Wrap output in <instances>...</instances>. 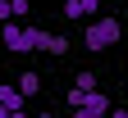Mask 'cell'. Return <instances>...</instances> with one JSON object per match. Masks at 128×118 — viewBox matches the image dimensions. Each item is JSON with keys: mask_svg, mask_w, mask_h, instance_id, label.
Masks as SVG:
<instances>
[{"mask_svg": "<svg viewBox=\"0 0 128 118\" xmlns=\"http://www.w3.org/2000/svg\"><path fill=\"white\" fill-rule=\"evenodd\" d=\"M37 118H55V114H50V109H41V114H37Z\"/></svg>", "mask_w": 128, "mask_h": 118, "instance_id": "obj_13", "label": "cell"}, {"mask_svg": "<svg viewBox=\"0 0 128 118\" xmlns=\"http://www.w3.org/2000/svg\"><path fill=\"white\" fill-rule=\"evenodd\" d=\"M69 105H73V118H110V109H114L101 86H96V91H78L73 86L69 91Z\"/></svg>", "mask_w": 128, "mask_h": 118, "instance_id": "obj_2", "label": "cell"}, {"mask_svg": "<svg viewBox=\"0 0 128 118\" xmlns=\"http://www.w3.org/2000/svg\"><path fill=\"white\" fill-rule=\"evenodd\" d=\"M0 45H5L9 55H28V50H37V45H32V27L18 23V18H5V23H0Z\"/></svg>", "mask_w": 128, "mask_h": 118, "instance_id": "obj_3", "label": "cell"}, {"mask_svg": "<svg viewBox=\"0 0 128 118\" xmlns=\"http://www.w3.org/2000/svg\"><path fill=\"white\" fill-rule=\"evenodd\" d=\"M69 118H73V114H69Z\"/></svg>", "mask_w": 128, "mask_h": 118, "instance_id": "obj_15", "label": "cell"}, {"mask_svg": "<svg viewBox=\"0 0 128 118\" xmlns=\"http://www.w3.org/2000/svg\"><path fill=\"white\" fill-rule=\"evenodd\" d=\"M119 37H124L119 18H92V23L82 27V50H92V55H101V50L119 45Z\"/></svg>", "mask_w": 128, "mask_h": 118, "instance_id": "obj_1", "label": "cell"}, {"mask_svg": "<svg viewBox=\"0 0 128 118\" xmlns=\"http://www.w3.org/2000/svg\"><path fill=\"white\" fill-rule=\"evenodd\" d=\"M110 118H128V105H114V109H110Z\"/></svg>", "mask_w": 128, "mask_h": 118, "instance_id": "obj_10", "label": "cell"}, {"mask_svg": "<svg viewBox=\"0 0 128 118\" xmlns=\"http://www.w3.org/2000/svg\"><path fill=\"white\" fill-rule=\"evenodd\" d=\"M9 18V0H0V23H5Z\"/></svg>", "mask_w": 128, "mask_h": 118, "instance_id": "obj_11", "label": "cell"}, {"mask_svg": "<svg viewBox=\"0 0 128 118\" xmlns=\"http://www.w3.org/2000/svg\"><path fill=\"white\" fill-rule=\"evenodd\" d=\"M0 105H5V109H23V105H28V95L18 91V82H14V86H9V82L0 86Z\"/></svg>", "mask_w": 128, "mask_h": 118, "instance_id": "obj_5", "label": "cell"}, {"mask_svg": "<svg viewBox=\"0 0 128 118\" xmlns=\"http://www.w3.org/2000/svg\"><path fill=\"white\" fill-rule=\"evenodd\" d=\"M64 18H73V23H78V18H87V9H82V0H64Z\"/></svg>", "mask_w": 128, "mask_h": 118, "instance_id": "obj_8", "label": "cell"}, {"mask_svg": "<svg viewBox=\"0 0 128 118\" xmlns=\"http://www.w3.org/2000/svg\"><path fill=\"white\" fill-rule=\"evenodd\" d=\"M9 18H18V23L28 18V0H9Z\"/></svg>", "mask_w": 128, "mask_h": 118, "instance_id": "obj_9", "label": "cell"}, {"mask_svg": "<svg viewBox=\"0 0 128 118\" xmlns=\"http://www.w3.org/2000/svg\"><path fill=\"white\" fill-rule=\"evenodd\" d=\"M0 118H9V109H5V105H0Z\"/></svg>", "mask_w": 128, "mask_h": 118, "instance_id": "obj_14", "label": "cell"}, {"mask_svg": "<svg viewBox=\"0 0 128 118\" xmlns=\"http://www.w3.org/2000/svg\"><path fill=\"white\" fill-rule=\"evenodd\" d=\"M73 86H78V91H96V73H92V68H78Z\"/></svg>", "mask_w": 128, "mask_h": 118, "instance_id": "obj_7", "label": "cell"}, {"mask_svg": "<svg viewBox=\"0 0 128 118\" xmlns=\"http://www.w3.org/2000/svg\"><path fill=\"white\" fill-rule=\"evenodd\" d=\"M9 118H28V109H9Z\"/></svg>", "mask_w": 128, "mask_h": 118, "instance_id": "obj_12", "label": "cell"}, {"mask_svg": "<svg viewBox=\"0 0 128 118\" xmlns=\"http://www.w3.org/2000/svg\"><path fill=\"white\" fill-rule=\"evenodd\" d=\"M18 91H23L28 100H32V95H37V91H41V73H37V68H28V73L18 77Z\"/></svg>", "mask_w": 128, "mask_h": 118, "instance_id": "obj_6", "label": "cell"}, {"mask_svg": "<svg viewBox=\"0 0 128 118\" xmlns=\"http://www.w3.org/2000/svg\"><path fill=\"white\" fill-rule=\"evenodd\" d=\"M32 45L46 50V55H64L69 50V37H60V32H41V27H32Z\"/></svg>", "mask_w": 128, "mask_h": 118, "instance_id": "obj_4", "label": "cell"}]
</instances>
